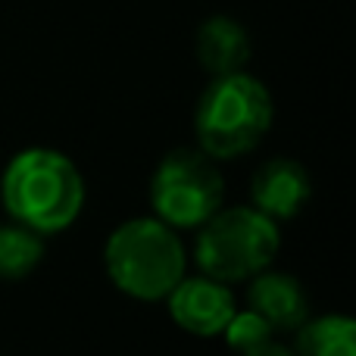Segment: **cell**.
Returning a JSON list of instances; mask_svg holds the SVG:
<instances>
[{
	"label": "cell",
	"instance_id": "cell-11",
	"mask_svg": "<svg viewBox=\"0 0 356 356\" xmlns=\"http://www.w3.org/2000/svg\"><path fill=\"white\" fill-rule=\"evenodd\" d=\"M44 234L19 225H0V278H22L44 259Z\"/></svg>",
	"mask_w": 356,
	"mask_h": 356
},
{
	"label": "cell",
	"instance_id": "cell-3",
	"mask_svg": "<svg viewBox=\"0 0 356 356\" xmlns=\"http://www.w3.org/2000/svg\"><path fill=\"white\" fill-rule=\"evenodd\" d=\"M106 275L122 294L135 300L154 303L166 300L188 272V250H184L178 228L166 225L156 216L129 219L106 238L104 247Z\"/></svg>",
	"mask_w": 356,
	"mask_h": 356
},
{
	"label": "cell",
	"instance_id": "cell-13",
	"mask_svg": "<svg viewBox=\"0 0 356 356\" xmlns=\"http://www.w3.org/2000/svg\"><path fill=\"white\" fill-rule=\"evenodd\" d=\"M253 356H297V353L291 350V347H282V344H275V341H272V344H266L263 350L253 353Z\"/></svg>",
	"mask_w": 356,
	"mask_h": 356
},
{
	"label": "cell",
	"instance_id": "cell-10",
	"mask_svg": "<svg viewBox=\"0 0 356 356\" xmlns=\"http://www.w3.org/2000/svg\"><path fill=\"white\" fill-rule=\"evenodd\" d=\"M297 356H356V325L347 316H319L297 328Z\"/></svg>",
	"mask_w": 356,
	"mask_h": 356
},
{
	"label": "cell",
	"instance_id": "cell-7",
	"mask_svg": "<svg viewBox=\"0 0 356 356\" xmlns=\"http://www.w3.org/2000/svg\"><path fill=\"white\" fill-rule=\"evenodd\" d=\"M309 194H313V181L297 160H269L257 169L250 181L253 207L275 222L294 219L307 207Z\"/></svg>",
	"mask_w": 356,
	"mask_h": 356
},
{
	"label": "cell",
	"instance_id": "cell-4",
	"mask_svg": "<svg viewBox=\"0 0 356 356\" xmlns=\"http://www.w3.org/2000/svg\"><path fill=\"white\" fill-rule=\"evenodd\" d=\"M282 250L278 222L257 207H222L197 228L194 257L203 275L216 282H250L275 263Z\"/></svg>",
	"mask_w": 356,
	"mask_h": 356
},
{
	"label": "cell",
	"instance_id": "cell-1",
	"mask_svg": "<svg viewBox=\"0 0 356 356\" xmlns=\"http://www.w3.org/2000/svg\"><path fill=\"white\" fill-rule=\"evenodd\" d=\"M85 178L66 154L29 147L16 154L0 178V200L13 222L38 234L66 232L85 209Z\"/></svg>",
	"mask_w": 356,
	"mask_h": 356
},
{
	"label": "cell",
	"instance_id": "cell-5",
	"mask_svg": "<svg viewBox=\"0 0 356 356\" xmlns=\"http://www.w3.org/2000/svg\"><path fill=\"white\" fill-rule=\"evenodd\" d=\"M225 200V178L200 147L172 150L150 181V207L172 228H200Z\"/></svg>",
	"mask_w": 356,
	"mask_h": 356
},
{
	"label": "cell",
	"instance_id": "cell-2",
	"mask_svg": "<svg viewBox=\"0 0 356 356\" xmlns=\"http://www.w3.org/2000/svg\"><path fill=\"white\" fill-rule=\"evenodd\" d=\"M272 129V94L259 79L238 69L213 75L209 88L197 100L194 135L207 156L238 160L250 154Z\"/></svg>",
	"mask_w": 356,
	"mask_h": 356
},
{
	"label": "cell",
	"instance_id": "cell-12",
	"mask_svg": "<svg viewBox=\"0 0 356 356\" xmlns=\"http://www.w3.org/2000/svg\"><path fill=\"white\" fill-rule=\"evenodd\" d=\"M222 334H225V344L232 347L234 353L241 356H253L259 353L266 344H272V325L263 319L259 313H253V309H244V313H238L234 309V316L228 319V325L222 328Z\"/></svg>",
	"mask_w": 356,
	"mask_h": 356
},
{
	"label": "cell",
	"instance_id": "cell-6",
	"mask_svg": "<svg viewBox=\"0 0 356 356\" xmlns=\"http://www.w3.org/2000/svg\"><path fill=\"white\" fill-rule=\"evenodd\" d=\"M169 303V316L178 328H184L188 334L197 338H213L222 334V328L228 325V319L234 316V294L232 284L216 282L209 275H184L166 294Z\"/></svg>",
	"mask_w": 356,
	"mask_h": 356
},
{
	"label": "cell",
	"instance_id": "cell-9",
	"mask_svg": "<svg viewBox=\"0 0 356 356\" xmlns=\"http://www.w3.org/2000/svg\"><path fill=\"white\" fill-rule=\"evenodd\" d=\"M197 60L209 75L238 72L250 60V38L244 25L228 16H213L197 31Z\"/></svg>",
	"mask_w": 356,
	"mask_h": 356
},
{
	"label": "cell",
	"instance_id": "cell-8",
	"mask_svg": "<svg viewBox=\"0 0 356 356\" xmlns=\"http://www.w3.org/2000/svg\"><path fill=\"white\" fill-rule=\"evenodd\" d=\"M250 309L272 325V332H297L309 319V300L303 284L288 272L263 269L247 288Z\"/></svg>",
	"mask_w": 356,
	"mask_h": 356
}]
</instances>
